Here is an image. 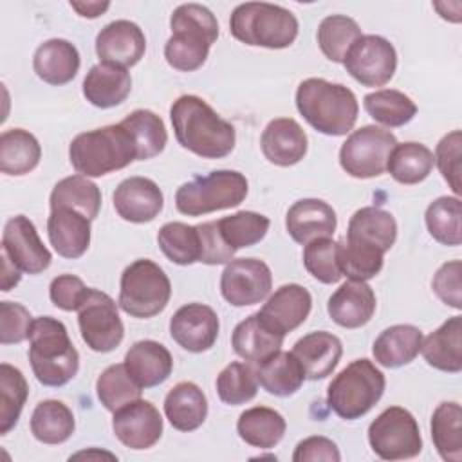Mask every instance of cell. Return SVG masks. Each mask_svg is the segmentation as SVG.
Wrapping results in <instances>:
<instances>
[{
	"label": "cell",
	"mask_w": 462,
	"mask_h": 462,
	"mask_svg": "<svg viewBox=\"0 0 462 462\" xmlns=\"http://www.w3.org/2000/svg\"><path fill=\"white\" fill-rule=\"evenodd\" d=\"M121 125L130 134L135 150H137V161H148L155 155H159L166 143H168V132L162 123V119L146 108H137L130 112Z\"/></svg>",
	"instance_id": "obj_40"
},
{
	"label": "cell",
	"mask_w": 462,
	"mask_h": 462,
	"mask_svg": "<svg viewBox=\"0 0 462 462\" xmlns=\"http://www.w3.org/2000/svg\"><path fill=\"white\" fill-rule=\"evenodd\" d=\"M47 235L63 258H79L90 245V220L76 209L54 208L47 218Z\"/></svg>",
	"instance_id": "obj_26"
},
{
	"label": "cell",
	"mask_w": 462,
	"mask_h": 462,
	"mask_svg": "<svg viewBox=\"0 0 462 462\" xmlns=\"http://www.w3.org/2000/svg\"><path fill=\"white\" fill-rule=\"evenodd\" d=\"M76 420L72 410L56 399H45L36 404L31 415V433L43 444H63L72 437Z\"/></svg>",
	"instance_id": "obj_37"
},
{
	"label": "cell",
	"mask_w": 462,
	"mask_h": 462,
	"mask_svg": "<svg viewBox=\"0 0 462 462\" xmlns=\"http://www.w3.org/2000/svg\"><path fill=\"white\" fill-rule=\"evenodd\" d=\"M258 392L256 370L245 363H229L217 375V393L224 404L238 406L254 399Z\"/></svg>",
	"instance_id": "obj_49"
},
{
	"label": "cell",
	"mask_w": 462,
	"mask_h": 462,
	"mask_svg": "<svg viewBox=\"0 0 462 462\" xmlns=\"http://www.w3.org/2000/svg\"><path fill=\"white\" fill-rule=\"evenodd\" d=\"M439 171L442 173L444 180L449 184V188L453 189V193L458 197L462 191V184H460V159H462V134L460 130H453L449 134H446L437 148H435V155H433Z\"/></svg>",
	"instance_id": "obj_51"
},
{
	"label": "cell",
	"mask_w": 462,
	"mask_h": 462,
	"mask_svg": "<svg viewBox=\"0 0 462 462\" xmlns=\"http://www.w3.org/2000/svg\"><path fill=\"white\" fill-rule=\"evenodd\" d=\"M263 157L276 166L287 168L298 164L309 146L305 130L292 117H278L269 121L260 137Z\"/></svg>",
	"instance_id": "obj_23"
},
{
	"label": "cell",
	"mask_w": 462,
	"mask_h": 462,
	"mask_svg": "<svg viewBox=\"0 0 462 462\" xmlns=\"http://www.w3.org/2000/svg\"><path fill=\"white\" fill-rule=\"evenodd\" d=\"M144 52V32L130 20L110 22L96 36V54L101 63L128 69L137 65Z\"/></svg>",
	"instance_id": "obj_19"
},
{
	"label": "cell",
	"mask_w": 462,
	"mask_h": 462,
	"mask_svg": "<svg viewBox=\"0 0 462 462\" xmlns=\"http://www.w3.org/2000/svg\"><path fill=\"white\" fill-rule=\"evenodd\" d=\"M433 164V152L426 144L408 141L397 143L388 159L386 171L401 184H419L431 173Z\"/></svg>",
	"instance_id": "obj_41"
},
{
	"label": "cell",
	"mask_w": 462,
	"mask_h": 462,
	"mask_svg": "<svg viewBox=\"0 0 462 462\" xmlns=\"http://www.w3.org/2000/svg\"><path fill=\"white\" fill-rule=\"evenodd\" d=\"M2 254H5L22 273L40 274L52 260L51 251L38 236L34 224L25 215L11 217L2 235Z\"/></svg>",
	"instance_id": "obj_16"
},
{
	"label": "cell",
	"mask_w": 462,
	"mask_h": 462,
	"mask_svg": "<svg viewBox=\"0 0 462 462\" xmlns=\"http://www.w3.org/2000/svg\"><path fill=\"white\" fill-rule=\"evenodd\" d=\"M291 352L300 361L305 379L318 381L334 372L341 359L343 345L332 332L316 330L300 337Z\"/></svg>",
	"instance_id": "obj_25"
},
{
	"label": "cell",
	"mask_w": 462,
	"mask_h": 462,
	"mask_svg": "<svg viewBox=\"0 0 462 462\" xmlns=\"http://www.w3.org/2000/svg\"><path fill=\"white\" fill-rule=\"evenodd\" d=\"M273 287V274L258 258L231 260L220 276V292L233 307H247L265 300Z\"/></svg>",
	"instance_id": "obj_15"
},
{
	"label": "cell",
	"mask_w": 462,
	"mask_h": 462,
	"mask_svg": "<svg viewBox=\"0 0 462 462\" xmlns=\"http://www.w3.org/2000/svg\"><path fill=\"white\" fill-rule=\"evenodd\" d=\"M346 72L365 87L386 85L397 69L395 47L379 34H363L346 52Z\"/></svg>",
	"instance_id": "obj_14"
},
{
	"label": "cell",
	"mask_w": 462,
	"mask_h": 462,
	"mask_svg": "<svg viewBox=\"0 0 462 462\" xmlns=\"http://www.w3.org/2000/svg\"><path fill=\"white\" fill-rule=\"evenodd\" d=\"M420 352L426 363L440 372L458 374L462 370V319L453 316L435 332L422 339Z\"/></svg>",
	"instance_id": "obj_31"
},
{
	"label": "cell",
	"mask_w": 462,
	"mask_h": 462,
	"mask_svg": "<svg viewBox=\"0 0 462 462\" xmlns=\"http://www.w3.org/2000/svg\"><path fill=\"white\" fill-rule=\"evenodd\" d=\"M283 337L285 336L274 332L256 312L247 316L235 327L231 345L236 356L258 365L260 361L282 350Z\"/></svg>",
	"instance_id": "obj_30"
},
{
	"label": "cell",
	"mask_w": 462,
	"mask_h": 462,
	"mask_svg": "<svg viewBox=\"0 0 462 462\" xmlns=\"http://www.w3.org/2000/svg\"><path fill=\"white\" fill-rule=\"evenodd\" d=\"M171 296L168 274L155 262L139 258L121 274L119 307L132 318L148 319L162 312Z\"/></svg>",
	"instance_id": "obj_10"
},
{
	"label": "cell",
	"mask_w": 462,
	"mask_h": 462,
	"mask_svg": "<svg viewBox=\"0 0 462 462\" xmlns=\"http://www.w3.org/2000/svg\"><path fill=\"white\" fill-rule=\"evenodd\" d=\"M375 294L366 282L348 280L328 298L327 312L343 328L366 325L375 312Z\"/></svg>",
	"instance_id": "obj_24"
},
{
	"label": "cell",
	"mask_w": 462,
	"mask_h": 462,
	"mask_svg": "<svg viewBox=\"0 0 462 462\" xmlns=\"http://www.w3.org/2000/svg\"><path fill=\"white\" fill-rule=\"evenodd\" d=\"M218 316L204 303L182 305L170 319V336L184 350L199 354L209 350L218 337Z\"/></svg>",
	"instance_id": "obj_18"
},
{
	"label": "cell",
	"mask_w": 462,
	"mask_h": 462,
	"mask_svg": "<svg viewBox=\"0 0 462 462\" xmlns=\"http://www.w3.org/2000/svg\"><path fill=\"white\" fill-rule=\"evenodd\" d=\"M171 36L164 45V58L170 67L180 72L200 69L209 54V47L218 38L215 14L200 4H182L170 18Z\"/></svg>",
	"instance_id": "obj_4"
},
{
	"label": "cell",
	"mask_w": 462,
	"mask_h": 462,
	"mask_svg": "<svg viewBox=\"0 0 462 462\" xmlns=\"http://www.w3.org/2000/svg\"><path fill=\"white\" fill-rule=\"evenodd\" d=\"M395 146L397 139L390 130L366 125L354 130L341 144L339 164L354 179L379 177L386 171Z\"/></svg>",
	"instance_id": "obj_11"
},
{
	"label": "cell",
	"mask_w": 462,
	"mask_h": 462,
	"mask_svg": "<svg viewBox=\"0 0 462 462\" xmlns=\"http://www.w3.org/2000/svg\"><path fill=\"white\" fill-rule=\"evenodd\" d=\"M96 392L101 404L114 413L125 404L139 399L143 388L130 375L125 363H117L110 365L101 372V375L96 381Z\"/></svg>",
	"instance_id": "obj_47"
},
{
	"label": "cell",
	"mask_w": 462,
	"mask_h": 462,
	"mask_svg": "<svg viewBox=\"0 0 462 462\" xmlns=\"http://www.w3.org/2000/svg\"><path fill=\"white\" fill-rule=\"evenodd\" d=\"M336 226V211L321 199H300L285 215L287 233L301 245H307L316 238H330Z\"/></svg>",
	"instance_id": "obj_22"
},
{
	"label": "cell",
	"mask_w": 462,
	"mask_h": 462,
	"mask_svg": "<svg viewBox=\"0 0 462 462\" xmlns=\"http://www.w3.org/2000/svg\"><path fill=\"white\" fill-rule=\"evenodd\" d=\"M42 159L38 139L23 130L11 128L0 135V170L5 175H25L32 171Z\"/></svg>",
	"instance_id": "obj_36"
},
{
	"label": "cell",
	"mask_w": 462,
	"mask_h": 462,
	"mask_svg": "<svg viewBox=\"0 0 462 462\" xmlns=\"http://www.w3.org/2000/svg\"><path fill=\"white\" fill-rule=\"evenodd\" d=\"M49 204L51 209L70 208L85 215L88 220H94L101 208V191L88 177L78 173L56 182L51 191Z\"/></svg>",
	"instance_id": "obj_39"
},
{
	"label": "cell",
	"mask_w": 462,
	"mask_h": 462,
	"mask_svg": "<svg viewBox=\"0 0 462 462\" xmlns=\"http://www.w3.org/2000/svg\"><path fill=\"white\" fill-rule=\"evenodd\" d=\"M357 22L345 14H330L318 27V45L327 60L343 63L350 47L361 38Z\"/></svg>",
	"instance_id": "obj_44"
},
{
	"label": "cell",
	"mask_w": 462,
	"mask_h": 462,
	"mask_svg": "<svg viewBox=\"0 0 462 462\" xmlns=\"http://www.w3.org/2000/svg\"><path fill=\"white\" fill-rule=\"evenodd\" d=\"M130 90V72L108 63L94 65L83 79V96L97 108H112L121 105L128 97Z\"/></svg>",
	"instance_id": "obj_29"
},
{
	"label": "cell",
	"mask_w": 462,
	"mask_h": 462,
	"mask_svg": "<svg viewBox=\"0 0 462 462\" xmlns=\"http://www.w3.org/2000/svg\"><path fill=\"white\" fill-rule=\"evenodd\" d=\"M287 422L283 415L267 406H253L240 413L236 422V431L240 439L260 449H271L285 435Z\"/></svg>",
	"instance_id": "obj_35"
},
{
	"label": "cell",
	"mask_w": 462,
	"mask_h": 462,
	"mask_svg": "<svg viewBox=\"0 0 462 462\" xmlns=\"http://www.w3.org/2000/svg\"><path fill=\"white\" fill-rule=\"evenodd\" d=\"M430 235L442 245H460L462 242V204L458 197L435 199L424 215Z\"/></svg>",
	"instance_id": "obj_43"
},
{
	"label": "cell",
	"mask_w": 462,
	"mask_h": 462,
	"mask_svg": "<svg viewBox=\"0 0 462 462\" xmlns=\"http://www.w3.org/2000/svg\"><path fill=\"white\" fill-rule=\"evenodd\" d=\"M303 265L307 273L321 283H337L343 276L339 267V242L332 238H316L303 249Z\"/></svg>",
	"instance_id": "obj_50"
},
{
	"label": "cell",
	"mask_w": 462,
	"mask_h": 462,
	"mask_svg": "<svg viewBox=\"0 0 462 462\" xmlns=\"http://www.w3.org/2000/svg\"><path fill=\"white\" fill-rule=\"evenodd\" d=\"M199 238H200V260L208 265H220L229 263L235 256V251L226 244L222 233L218 229V222H204L197 226Z\"/></svg>",
	"instance_id": "obj_54"
},
{
	"label": "cell",
	"mask_w": 462,
	"mask_h": 462,
	"mask_svg": "<svg viewBox=\"0 0 462 462\" xmlns=\"http://www.w3.org/2000/svg\"><path fill=\"white\" fill-rule=\"evenodd\" d=\"M114 435L130 449H148L162 435V417L159 410L141 397L114 411Z\"/></svg>",
	"instance_id": "obj_17"
},
{
	"label": "cell",
	"mask_w": 462,
	"mask_h": 462,
	"mask_svg": "<svg viewBox=\"0 0 462 462\" xmlns=\"http://www.w3.org/2000/svg\"><path fill=\"white\" fill-rule=\"evenodd\" d=\"M79 52L74 43L63 38H51L38 45L32 56L36 76L49 85H65L72 81L79 70Z\"/></svg>",
	"instance_id": "obj_28"
},
{
	"label": "cell",
	"mask_w": 462,
	"mask_h": 462,
	"mask_svg": "<svg viewBox=\"0 0 462 462\" xmlns=\"http://www.w3.org/2000/svg\"><path fill=\"white\" fill-rule=\"evenodd\" d=\"M292 460L294 462H319V460L339 462L341 453L334 440L321 435H314L298 442L292 453Z\"/></svg>",
	"instance_id": "obj_56"
},
{
	"label": "cell",
	"mask_w": 462,
	"mask_h": 462,
	"mask_svg": "<svg viewBox=\"0 0 462 462\" xmlns=\"http://www.w3.org/2000/svg\"><path fill=\"white\" fill-rule=\"evenodd\" d=\"M87 291L88 287L83 283L81 278L74 274H60L51 282L49 296L58 309L72 312L79 309L87 296Z\"/></svg>",
	"instance_id": "obj_55"
},
{
	"label": "cell",
	"mask_w": 462,
	"mask_h": 462,
	"mask_svg": "<svg viewBox=\"0 0 462 462\" xmlns=\"http://www.w3.org/2000/svg\"><path fill=\"white\" fill-rule=\"evenodd\" d=\"M422 345V332L415 325H392L374 341L372 354L384 368H399L411 363Z\"/></svg>",
	"instance_id": "obj_33"
},
{
	"label": "cell",
	"mask_w": 462,
	"mask_h": 462,
	"mask_svg": "<svg viewBox=\"0 0 462 462\" xmlns=\"http://www.w3.org/2000/svg\"><path fill=\"white\" fill-rule=\"evenodd\" d=\"M249 191L245 175L235 170H215L184 182L175 193V208L188 217H200L240 206Z\"/></svg>",
	"instance_id": "obj_9"
},
{
	"label": "cell",
	"mask_w": 462,
	"mask_h": 462,
	"mask_svg": "<svg viewBox=\"0 0 462 462\" xmlns=\"http://www.w3.org/2000/svg\"><path fill=\"white\" fill-rule=\"evenodd\" d=\"M460 274H462L460 260H451L439 267V271L435 273L433 282H431V289L437 294V298L442 303H446L457 310L462 309Z\"/></svg>",
	"instance_id": "obj_53"
},
{
	"label": "cell",
	"mask_w": 462,
	"mask_h": 462,
	"mask_svg": "<svg viewBox=\"0 0 462 462\" xmlns=\"http://www.w3.org/2000/svg\"><path fill=\"white\" fill-rule=\"evenodd\" d=\"M170 119L179 144L202 159H222L235 148V126L199 96L177 97L170 108Z\"/></svg>",
	"instance_id": "obj_2"
},
{
	"label": "cell",
	"mask_w": 462,
	"mask_h": 462,
	"mask_svg": "<svg viewBox=\"0 0 462 462\" xmlns=\"http://www.w3.org/2000/svg\"><path fill=\"white\" fill-rule=\"evenodd\" d=\"M372 451L383 460L413 458L422 451V437L415 417L401 406L381 411L368 426Z\"/></svg>",
	"instance_id": "obj_12"
},
{
	"label": "cell",
	"mask_w": 462,
	"mask_h": 462,
	"mask_svg": "<svg viewBox=\"0 0 462 462\" xmlns=\"http://www.w3.org/2000/svg\"><path fill=\"white\" fill-rule=\"evenodd\" d=\"M157 244L162 254L177 265H191L200 260V238L197 226L168 222L159 229Z\"/></svg>",
	"instance_id": "obj_46"
},
{
	"label": "cell",
	"mask_w": 462,
	"mask_h": 462,
	"mask_svg": "<svg viewBox=\"0 0 462 462\" xmlns=\"http://www.w3.org/2000/svg\"><path fill=\"white\" fill-rule=\"evenodd\" d=\"M397 238V222L386 209L366 206L357 209L346 227V238L339 244V267L343 276L366 282L383 269L384 253Z\"/></svg>",
	"instance_id": "obj_1"
},
{
	"label": "cell",
	"mask_w": 462,
	"mask_h": 462,
	"mask_svg": "<svg viewBox=\"0 0 462 462\" xmlns=\"http://www.w3.org/2000/svg\"><path fill=\"white\" fill-rule=\"evenodd\" d=\"M296 108L314 130L332 137L346 135L359 114L356 94L323 78H309L298 85Z\"/></svg>",
	"instance_id": "obj_3"
},
{
	"label": "cell",
	"mask_w": 462,
	"mask_h": 462,
	"mask_svg": "<svg viewBox=\"0 0 462 462\" xmlns=\"http://www.w3.org/2000/svg\"><path fill=\"white\" fill-rule=\"evenodd\" d=\"M312 296L300 283H287L276 289L263 307L258 310V316L278 334L287 336L298 328L310 314Z\"/></svg>",
	"instance_id": "obj_21"
},
{
	"label": "cell",
	"mask_w": 462,
	"mask_h": 462,
	"mask_svg": "<svg viewBox=\"0 0 462 462\" xmlns=\"http://www.w3.org/2000/svg\"><path fill=\"white\" fill-rule=\"evenodd\" d=\"M125 366L141 388H153L170 377L173 359L162 343L143 339L128 348L125 354Z\"/></svg>",
	"instance_id": "obj_27"
},
{
	"label": "cell",
	"mask_w": 462,
	"mask_h": 462,
	"mask_svg": "<svg viewBox=\"0 0 462 462\" xmlns=\"http://www.w3.org/2000/svg\"><path fill=\"white\" fill-rule=\"evenodd\" d=\"M256 379L267 393L274 397H289L301 388L305 374L292 352L278 350L258 363Z\"/></svg>",
	"instance_id": "obj_34"
},
{
	"label": "cell",
	"mask_w": 462,
	"mask_h": 462,
	"mask_svg": "<svg viewBox=\"0 0 462 462\" xmlns=\"http://www.w3.org/2000/svg\"><path fill=\"white\" fill-rule=\"evenodd\" d=\"M31 312L14 301H0V343L16 345L31 336L32 328Z\"/></svg>",
	"instance_id": "obj_52"
},
{
	"label": "cell",
	"mask_w": 462,
	"mask_h": 462,
	"mask_svg": "<svg viewBox=\"0 0 462 462\" xmlns=\"http://www.w3.org/2000/svg\"><path fill=\"white\" fill-rule=\"evenodd\" d=\"M70 7L83 18H97L101 16L110 4L108 2H70Z\"/></svg>",
	"instance_id": "obj_57"
},
{
	"label": "cell",
	"mask_w": 462,
	"mask_h": 462,
	"mask_svg": "<svg viewBox=\"0 0 462 462\" xmlns=\"http://www.w3.org/2000/svg\"><path fill=\"white\" fill-rule=\"evenodd\" d=\"M2 260H4V263H2V291L7 292L20 282L22 271L5 254H2Z\"/></svg>",
	"instance_id": "obj_58"
},
{
	"label": "cell",
	"mask_w": 462,
	"mask_h": 462,
	"mask_svg": "<svg viewBox=\"0 0 462 462\" xmlns=\"http://www.w3.org/2000/svg\"><path fill=\"white\" fill-rule=\"evenodd\" d=\"M384 386V374L370 359H356L330 381L327 402L341 419L356 420L379 402Z\"/></svg>",
	"instance_id": "obj_8"
},
{
	"label": "cell",
	"mask_w": 462,
	"mask_h": 462,
	"mask_svg": "<svg viewBox=\"0 0 462 462\" xmlns=\"http://www.w3.org/2000/svg\"><path fill=\"white\" fill-rule=\"evenodd\" d=\"M164 415L179 431L200 428L208 417V399L191 381L177 383L164 399Z\"/></svg>",
	"instance_id": "obj_32"
},
{
	"label": "cell",
	"mask_w": 462,
	"mask_h": 462,
	"mask_svg": "<svg viewBox=\"0 0 462 462\" xmlns=\"http://www.w3.org/2000/svg\"><path fill=\"white\" fill-rule=\"evenodd\" d=\"M218 222V229L226 244L236 253L238 249L258 244L269 231V218L256 211H238L224 217Z\"/></svg>",
	"instance_id": "obj_48"
},
{
	"label": "cell",
	"mask_w": 462,
	"mask_h": 462,
	"mask_svg": "<svg viewBox=\"0 0 462 462\" xmlns=\"http://www.w3.org/2000/svg\"><path fill=\"white\" fill-rule=\"evenodd\" d=\"M29 395L22 370L9 363L0 365V435H7L18 422Z\"/></svg>",
	"instance_id": "obj_45"
},
{
	"label": "cell",
	"mask_w": 462,
	"mask_h": 462,
	"mask_svg": "<svg viewBox=\"0 0 462 462\" xmlns=\"http://www.w3.org/2000/svg\"><path fill=\"white\" fill-rule=\"evenodd\" d=\"M363 105L374 121L390 128L404 126L417 114V105L411 101V97L393 88H383L366 94Z\"/></svg>",
	"instance_id": "obj_42"
},
{
	"label": "cell",
	"mask_w": 462,
	"mask_h": 462,
	"mask_svg": "<svg viewBox=\"0 0 462 462\" xmlns=\"http://www.w3.org/2000/svg\"><path fill=\"white\" fill-rule=\"evenodd\" d=\"M116 213L132 224L152 222L164 206L161 188L146 177H128L121 180L112 195Z\"/></svg>",
	"instance_id": "obj_20"
},
{
	"label": "cell",
	"mask_w": 462,
	"mask_h": 462,
	"mask_svg": "<svg viewBox=\"0 0 462 462\" xmlns=\"http://www.w3.org/2000/svg\"><path fill=\"white\" fill-rule=\"evenodd\" d=\"M431 439L446 462L462 460V408L455 401L440 402L431 415Z\"/></svg>",
	"instance_id": "obj_38"
},
{
	"label": "cell",
	"mask_w": 462,
	"mask_h": 462,
	"mask_svg": "<svg viewBox=\"0 0 462 462\" xmlns=\"http://www.w3.org/2000/svg\"><path fill=\"white\" fill-rule=\"evenodd\" d=\"M29 341V361L38 383L60 388L78 374L79 354L60 319L52 316L36 318Z\"/></svg>",
	"instance_id": "obj_5"
},
{
	"label": "cell",
	"mask_w": 462,
	"mask_h": 462,
	"mask_svg": "<svg viewBox=\"0 0 462 462\" xmlns=\"http://www.w3.org/2000/svg\"><path fill=\"white\" fill-rule=\"evenodd\" d=\"M78 325L87 346L101 354L116 350L125 336L117 303L106 292L90 287L78 309Z\"/></svg>",
	"instance_id": "obj_13"
},
{
	"label": "cell",
	"mask_w": 462,
	"mask_h": 462,
	"mask_svg": "<svg viewBox=\"0 0 462 462\" xmlns=\"http://www.w3.org/2000/svg\"><path fill=\"white\" fill-rule=\"evenodd\" d=\"M69 159L79 175L101 177L137 161V150L126 128L117 123L78 134L70 141Z\"/></svg>",
	"instance_id": "obj_6"
},
{
	"label": "cell",
	"mask_w": 462,
	"mask_h": 462,
	"mask_svg": "<svg viewBox=\"0 0 462 462\" xmlns=\"http://www.w3.org/2000/svg\"><path fill=\"white\" fill-rule=\"evenodd\" d=\"M229 32L235 40L251 47L285 49L298 36V20L282 5L245 2L233 9Z\"/></svg>",
	"instance_id": "obj_7"
}]
</instances>
